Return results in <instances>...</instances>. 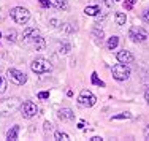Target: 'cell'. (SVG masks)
Wrapping results in <instances>:
<instances>
[{"mask_svg": "<svg viewBox=\"0 0 149 141\" xmlns=\"http://www.w3.org/2000/svg\"><path fill=\"white\" fill-rule=\"evenodd\" d=\"M19 98L17 97H10L6 100L0 101V116H10L11 113H15L19 108Z\"/></svg>", "mask_w": 149, "mask_h": 141, "instance_id": "cell-1", "label": "cell"}, {"mask_svg": "<svg viewBox=\"0 0 149 141\" xmlns=\"http://www.w3.org/2000/svg\"><path fill=\"white\" fill-rule=\"evenodd\" d=\"M11 19L15 21L16 24L24 26V24H27L30 19V11L27 8H24V6H15V8L11 10Z\"/></svg>", "mask_w": 149, "mask_h": 141, "instance_id": "cell-2", "label": "cell"}, {"mask_svg": "<svg viewBox=\"0 0 149 141\" xmlns=\"http://www.w3.org/2000/svg\"><path fill=\"white\" fill-rule=\"evenodd\" d=\"M30 68H32V72L37 73V75H43V73L51 72L52 65H51L49 60H46V59H43V57H38L30 63Z\"/></svg>", "mask_w": 149, "mask_h": 141, "instance_id": "cell-3", "label": "cell"}, {"mask_svg": "<svg viewBox=\"0 0 149 141\" xmlns=\"http://www.w3.org/2000/svg\"><path fill=\"white\" fill-rule=\"evenodd\" d=\"M113 72V78H114L116 81H125L130 78V68L125 65V63H118V65H114L111 68Z\"/></svg>", "mask_w": 149, "mask_h": 141, "instance_id": "cell-4", "label": "cell"}, {"mask_svg": "<svg viewBox=\"0 0 149 141\" xmlns=\"http://www.w3.org/2000/svg\"><path fill=\"white\" fill-rule=\"evenodd\" d=\"M78 103H79L81 106L92 108L95 103H97V97H95L91 90L83 89V90H81V94H79V97H78Z\"/></svg>", "mask_w": 149, "mask_h": 141, "instance_id": "cell-5", "label": "cell"}, {"mask_svg": "<svg viewBox=\"0 0 149 141\" xmlns=\"http://www.w3.org/2000/svg\"><path fill=\"white\" fill-rule=\"evenodd\" d=\"M129 37L132 38V41H135V43H143V41L148 40V32L143 29V27H132L129 32Z\"/></svg>", "mask_w": 149, "mask_h": 141, "instance_id": "cell-6", "label": "cell"}, {"mask_svg": "<svg viewBox=\"0 0 149 141\" xmlns=\"http://www.w3.org/2000/svg\"><path fill=\"white\" fill-rule=\"evenodd\" d=\"M8 78L13 84H17V86H22V84L27 83V75L16 68H10L8 70Z\"/></svg>", "mask_w": 149, "mask_h": 141, "instance_id": "cell-7", "label": "cell"}, {"mask_svg": "<svg viewBox=\"0 0 149 141\" xmlns=\"http://www.w3.org/2000/svg\"><path fill=\"white\" fill-rule=\"evenodd\" d=\"M37 111H38V108L33 101H24V103L21 105V114L26 119H32L37 114Z\"/></svg>", "mask_w": 149, "mask_h": 141, "instance_id": "cell-8", "label": "cell"}, {"mask_svg": "<svg viewBox=\"0 0 149 141\" xmlns=\"http://www.w3.org/2000/svg\"><path fill=\"white\" fill-rule=\"evenodd\" d=\"M116 57H118V60L120 62V63H132L133 62V54L130 51H125V49H122V51H119L118 54H116Z\"/></svg>", "mask_w": 149, "mask_h": 141, "instance_id": "cell-9", "label": "cell"}, {"mask_svg": "<svg viewBox=\"0 0 149 141\" xmlns=\"http://www.w3.org/2000/svg\"><path fill=\"white\" fill-rule=\"evenodd\" d=\"M59 119L62 122H70L74 119V113L70 110V108H62V110H59Z\"/></svg>", "mask_w": 149, "mask_h": 141, "instance_id": "cell-10", "label": "cell"}, {"mask_svg": "<svg viewBox=\"0 0 149 141\" xmlns=\"http://www.w3.org/2000/svg\"><path fill=\"white\" fill-rule=\"evenodd\" d=\"M38 35H40V32L35 29V27H29V29L24 30V41L29 43V41H32L35 37H38Z\"/></svg>", "mask_w": 149, "mask_h": 141, "instance_id": "cell-11", "label": "cell"}, {"mask_svg": "<svg viewBox=\"0 0 149 141\" xmlns=\"http://www.w3.org/2000/svg\"><path fill=\"white\" fill-rule=\"evenodd\" d=\"M32 44H33V48L37 49V51H43L46 43H45V38L41 37V35H38V37H35L33 40H32Z\"/></svg>", "mask_w": 149, "mask_h": 141, "instance_id": "cell-12", "label": "cell"}, {"mask_svg": "<svg viewBox=\"0 0 149 141\" xmlns=\"http://www.w3.org/2000/svg\"><path fill=\"white\" fill-rule=\"evenodd\" d=\"M17 135H19V125H15V127H11V128L8 130V133H6V140L8 141H16Z\"/></svg>", "mask_w": 149, "mask_h": 141, "instance_id": "cell-13", "label": "cell"}, {"mask_svg": "<svg viewBox=\"0 0 149 141\" xmlns=\"http://www.w3.org/2000/svg\"><path fill=\"white\" fill-rule=\"evenodd\" d=\"M84 13H86L87 16H97L98 13H100V6H97V5L86 6V8H84Z\"/></svg>", "mask_w": 149, "mask_h": 141, "instance_id": "cell-14", "label": "cell"}, {"mask_svg": "<svg viewBox=\"0 0 149 141\" xmlns=\"http://www.w3.org/2000/svg\"><path fill=\"white\" fill-rule=\"evenodd\" d=\"M49 5L54 6V8H57V10H65L67 8L65 0H49Z\"/></svg>", "mask_w": 149, "mask_h": 141, "instance_id": "cell-15", "label": "cell"}, {"mask_svg": "<svg viewBox=\"0 0 149 141\" xmlns=\"http://www.w3.org/2000/svg\"><path fill=\"white\" fill-rule=\"evenodd\" d=\"M92 37L95 38V40H103V37H105V33H103V30L100 29V27L98 26H95L94 29H92Z\"/></svg>", "mask_w": 149, "mask_h": 141, "instance_id": "cell-16", "label": "cell"}, {"mask_svg": "<svg viewBox=\"0 0 149 141\" xmlns=\"http://www.w3.org/2000/svg\"><path fill=\"white\" fill-rule=\"evenodd\" d=\"M114 19H116V24H118V26H124V24L127 22V16H125V13H116Z\"/></svg>", "mask_w": 149, "mask_h": 141, "instance_id": "cell-17", "label": "cell"}, {"mask_svg": "<svg viewBox=\"0 0 149 141\" xmlns=\"http://www.w3.org/2000/svg\"><path fill=\"white\" fill-rule=\"evenodd\" d=\"M118 44H119V37H116V35H113L111 38L108 40V49H116L118 48Z\"/></svg>", "mask_w": 149, "mask_h": 141, "instance_id": "cell-18", "label": "cell"}, {"mask_svg": "<svg viewBox=\"0 0 149 141\" xmlns=\"http://www.w3.org/2000/svg\"><path fill=\"white\" fill-rule=\"evenodd\" d=\"M111 121H120V119H132V114L130 113H120V114H114L111 116Z\"/></svg>", "mask_w": 149, "mask_h": 141, "instance_id": "cell-19", "label": "cell"}, {"mask_svg": "<svg viewBox=\"0 0 149 141\" xmlns=\"http://www.w3.org/2000/svg\"><path fill=\"white\" fill-rule=\"evenodd\" d=\"M91 79H92V84H95V86H100V87H105V83H103L100 78H98V75H97L95 72L91 75Z\"/></svg>", "mask_w": 149, "mask_h": 141, "instance_id": "cell-20", "label": "cell"}, {"mask_svg": "<svg viewBox=\"0 0 149 141\" xmlns=\"http://www.w3.org/2000/svg\"><path fill=\"white\" fill-rule=\"evenodd\" d=\"M54 136H56V140H59V141H67V140H70V136L67 135V133H63V132H56L54 133Z\"/></svg>", "mask_w": 149, "mask_h": 141, "instance_id": "cell-21", "label": "cell"}, {"mask_svg": "<svg viewBox=\"0 0 149 141\" xmlns=\"http://www.w3.org/2000/svg\"><path fill=\"white\" fill-rule=\"evenodd\" d=\"M6 90V79L3 76H0V95Z\"/></svg>", "mask_w": 149, "mask_h": 141, "instance_id": "cell-22", "label": "cell"}, {"mask_svg": "<svg viewBox=\"0 0 149 141\" xmlns=\"http://www.w3.org/2000/svg\"><path fill=\"white\" fill-rule=\"evenodd\" d=\"M135 3H136V0H125V2H124V8H125V10H132Z\"/></svg>", "mask_w": 149, "mask_h": 141, "instance_id": "cell-23", "label": "cell"}, {"mask_svg": "<svg viewBox=\"0 0 149 141\" xmlns=\"http://www.w3.org/2000/svg\"><path fill=\"white\" fill-rule=\"evenodd\" d=\"M16 37H17V35H16L15 30H10L8 33H6V40H8V41H16Z\"/></svg>", "mask_w": 149, "mask_h": 141, "instance_id": "cell-24", "label": "cell"}, {"mask_svg": "<svg viewBox=\"0 0 149 141\" xmlns=\"http://www.w3.org/2000/svg\"><path fill=\"white\" fill-rule=\"evenodd\" d=\"M70 51V44H62V46H60V49H59V52H60V54H67V52H68Z\"/></svg>", "mask_w": 149, "mask_h": 141, "instance_id": "cell-25", "label": "cell"}, {"mask_svg": "<svg viewBox=\"0 0 149 141\" xmlns=\"http://www.w3.org/2000/svg\"><path fill=\"white\" fill-rule=\"evenodd\" d=\"M62 29H63V32H67V33H70V32H73V27H72V24H63L62 26Z\"/></svg>", "mask_w": 149, "mask_h": 141, "instance_id": "cell-26", "label": "cell"}, {"mask_svg": "<svg viewBox=\"0 0 149 141\" xmlns=\"http://www.w3.org/2000/svg\"><path fill=\"white\" fill-rule=\"evenodd\" d=\"M38 98H40V100H46V98H49V92H40V94H38Z\"/></svg>", "mask_w": 149, "mask_h": 141, "instance_id": "cell-27", "label": "cell"}, {"mask_svg": "<svg viewBox=\"0 0 149 141\" xmlns=\"http://www.w3.org/2000/svg\"><path fill=\"white\" fill-rule=\"evenodd\" d=\"M38 2H40V5L43 6V8H49V6H51L49 5V0H38Z\"/></svg>", "mask_w": 149, "mask_h": 141, "instance_id": "cell-28", "label": "cell"}, {"mask_svg": "<svg viewBox=\"0 0 149 141\" xmlns=\"http://www.w3.org/2000/svg\"><path fill=\"white\" fill-rule=\"evenodd\" d=\"M143 19H144V21H149V8L143 13Z\"/></svg>", "mask_w": 149, "mask_h": 141, "instance_id": "cell-29", "label": "cell"}, {"mask_svg": "<svg viewBox=\"0 0 149 141\" xmlns=\"http://www.w3.org/2000/svg\"><path fill=\"white\" fill-rule=\"evenodd\" d=\"M144 138L149 140V125L146 127V128H144Z\"/></svg>", "mask_w": 149, "mask_h": 141, "instance_id": "cell-30", "label": "cell"}, {"mask_svg": "<svg viewBox=\"0 0 149 141\" xmlns=\"http://www.w3.org/2000/svg\"><path fill=\"white\" fill-rule=\"evenodd\" d=\"M51 124H49V122H45V130H46V132H48V130H51Z\"/></svg>", "mask_w": 149, "mask_h": 141, "instance_id": "cell-31", "label": "cell"}, {"mask_svg": "<svg viewBox=\"0 0 149 141\" xmlns=\"http://www.w3.org/2000/svg\"><path fill=\"white\" fill-rule=\"evenodd\" d=\"M144 98H146V101L149 103V87L146 89V92H144Z\"/></svg>", "mask_w": 149, "mask_h": 141, "instance_id": "cell-32", "label": "cell"}, {"mask_svg": "<svg viewBox=\"0 0 149 141\" xmlns=\"http://www.w3.org/2000/svg\"><path fill=\"white\" fill-rule=\"evenodd\" d=\"M91 141H103L102 136H94V138H91Z\"/></svg>", "mask_w": 149, "mask_h": 141, "instance_id": "cell-33", "label": "cell"}, {"mask_svg": "<svg viewBox=\"0 0 149 141\" xmlns=\"http://www.w3.org/2000/svg\"><path fill=\"white\" fill-rule=\"evenodd\" d=\"M103 3H105L106 6H113V2H111V0H103Z\"/></svg>", "mask_w": 149, "mask_h": 141, "instance_id": "cell-34", "label": "cell"}, {"mask_svg": "<svg viewBox=\"0 0 149 141\" xmlns=\"http://www.w3.org/2000/svg\"><path fill=\"white\" fill-rule=\"evenodd\" d=\"M78 128L83 130V128H84V122H79V124H78Z\"/></svg>", "mask_w": 149, "mask_h": 141, "instance_id": "cell-35", "label": "cell"}, {"mask_svg": "<svg viewBox=\"0 0 149 141\" xmlns=\"http://www.w3.org/2000/svg\"><path fill=\"white\" fill-rule=\"evenodd\" d=\"M0 38H2V33H0Z\"/></svg>", "mask_w": 149, "mask_h": 141, "instance_id": "cell-36", "label": "cell"}]
</instances>
